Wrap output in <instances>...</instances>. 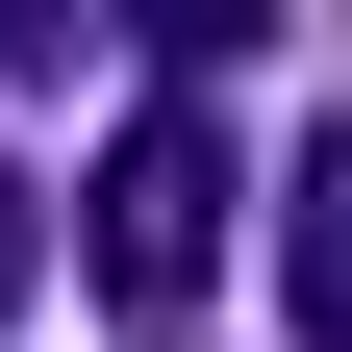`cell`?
<instances>
[{"mask_svg":"<svg viewBox=\"0 0 352 352\" xmlns=\"http://www.w3.org/2000/svg\"><path fill=\"white\" fill-rule=\"evenodd\" d=\"M76 277H101L126 327H176V302L227 277V126H201V76H151V101H126V151L76 176Z\"/></svg>","mask_w":352,"mask_h":352,"instance_id":"6da1fadb","label":"cell"},{"mask_svg":"<svg viewBox=\"0 0 352 352\" xmlns=\"http://www.w3.org/2000/svg\"><path fill=\"white\" fill-rule=\"evenodd\" d=\"M302 327L352 352V126H327V151H302Z\"/></svg>","mask_w":352,"mask_h":352,"instance_id":"7a4b0ae2","label":"cell"},{"mask_svg":"<svg viewBox=\"0 0 352 352\" xmlns=\"http://www.w3.org/2000/svg\"><path fill=\"white\" fill-rule=\"evenodd\" d=\"M25 277H51V227H25V176H0V327H25Z\"/></svg>","mask_w":352,"mask_h":352,"instance_id":"3957f363","label":"cell"}]
</instances>
